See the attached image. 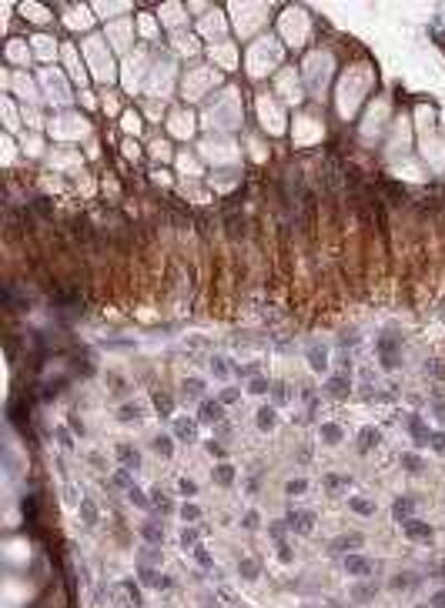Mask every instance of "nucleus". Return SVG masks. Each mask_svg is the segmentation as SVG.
I'll use <instances>...</instances> for the list:
<instances>
[{
  "instance_id": "12",
  "label": "nucleus",
  "mask_w": 445,
  "mask_h": 608,
  "mask_svg": "<svg viewBox=\"0 0 445 608\" xmlns=\"http://www.w3.org/2000/svg\"><path fill=\"white\" fill-rule=\"evenodd\" d=\"M375 445H379V431H375L372 425L362 428V431H359V448L369 451V448H375Z\"/></svg>"
},
{
  "instance_id": "3",
  "label": "nucleus",
  "mask_w": 445,
  "mask_h": 608,
  "mask_svg": "<svg viewBox=\"0 0 445 608\" xmlns=\"http://www.w3.org/2000/svg\"><path fill=\"white\" fill-rule=\"evenodd\" d=\"M198 421L201 425H221L225 421V405L218 398H205L198 405Z\"/></svg>"
},
{
  "instance_id": "20",
  "label": "nucleus",
  "mask_w": 445,
  "mask_h": 608,
  "mask_svg": "<svg viewBox=\"0 0 445 608\" xmlns=\"http://www.w3.org/2000/svg\"><path fill=\"white\" fill-rule=\"evenodd\" d=\"M425 375H432L435 381H445V365L442 361H425Z\"/></svg>"
},
{
  "instance_id": "18",
  "label": "nucleus",
  "mask_w": 445,
  "mask_h": 608,
  "mask_svg": "<svg viewBox=\"0 0 445 608\" xmlns=\"http://www.w3.org/2000/svg\"><path fill=\"white\" fill-rule=\"evenodd\" d=\"M154 408H158V411H161V415H164V418H168V415H171V411H174V401H171L168 395H161V391H158V395H154Z\"/></svg>"
},
{
  "instance_id": "6",
  "label": "nucleus",
  "mask_w": 445,
  "mask_h": 608,
  "mask_svg": "<svg viewBox=\"0 0 445 608\" xmlns=\"http://www.w3.org/2000/svg\"><path fill=\"white\" fill-rule=\"evenodd\" d=\"M208 365H211V375L221 378V381H228L231 375H235V368H231V361L225 355H211Z\"/></svg>"
},
{
  "instance_id": "16",
  "label": "nucleus",
  "mask_w": 445,
  "mask_h": 608,
  "mask_svg": "<svg viewBox=\"0 0 445 608\" xmlns=\"http://www.w3.org/2000/svg\"><path fill=\"white\" fill-rule=\"evenodd\" d=\"M429 408H432L435 421H439V425H445V398L442 395H432L429 398Z\"/></svg>"
},
{
  "instance_id": "34",
  "label": "nucleus",
  "mask_w": 445,
  "mask_h": 608,
  "mask_svg": "<svg viewBox=\"0 0 445 608\" xmlns=\"http://www.w3.org/2000/svg\"><path fill=\"white\" fill-rule=\"evenodd\" d=\"M181 492H185V495H195V482H188V478H185V482H181Z\"/></svg>"
},
{
  "instance_id": "23",
  "label": "nucleus",
  "mask_w": 445,
  "mask_h": 608,
  "mask_svg": "<svg viewBox=\"0 0 445 608\" xmlns=\"http://www.w3.org/2000/svg\"><path fill=\"white\" fill-rule=\"evenodd\" d=\"M348 505H352V512H355V515H372V512H375L372 502H365V498H352V502H348Z\"/></svg>"
},
{
  "instance_id": "32",
  "label": "nucleus",
  "mask_w": 445,
  "mask_h": 608,
  "mask_svg": "<svg viewBox=\"0 0 445 608\" xmlns=\"http://www.w3.org/2000/svg\"><path fill=\"white\" fill-rule=\"evenodd\" d=\"M432 448L439 451V455H445V435H432Z\"/></svg>"
},
{
  "instance_id": "11",
  "label": "nucleus",
  "mask_w": 445,
  "mask_h": 608,
  "mask_svg": "<svg viewBox=\"0 0 445 608\" xmlns=\"http://www.w3.org/2000/svg\"><path fill=\"white\" fill-rule=\"evenodd\" d=\"M322 441H328V445H338V441H342V425H338V421H328V425H322Z\"/></svg>"
},
{
  "instance_id": "25",
  "label": "nucleus",
  "mask_w": 445,
  "mask_h": 608,
  "mask_svg": "<svg viewBox=\"0 0 445 608\" xmlns=\"http://www.w3.org/2000/svg\"><path fill=\"white\" fill-rule=\"evenodd\" d=\"M121 462L128 465V468H131V465L138 468V465H141V458H138V451H134V448H121Z\"/></svg>"
},
{
  "instance_id": "5",
  "label": "nucleus",
  "mask_w": 445,
  "mask_h": 608,
  "mask_svg": "<svg viewBox=\"0 0 445 608\" xmlns=\"http://www.w3.org/2000/svg\"><path fill=\"white\" fill-rule=\"evenodd\" d=\"M409 431H412L415 445H432V435H435V431L425 425L422 415H412V418H409Z\"/></svg>"
},
{
  "instance_id": "14",
  "label": "nucleus",
  "mask_w": 445,
  "mask_h": 608,
  "mask_svg": "<svg viewBox=\"0 0 445 608\" xmlns=\"http://www.w3.org/2000/svg\"><path fill=\"white\" fill-rule=\"evenodd\" d=\"M272 398H275V405H288V401H292V391H288L285 381H275V385H272Z\"/></svg>"
},
{
  "instance_id": "21",
  "label": "nucleus",
  "mask_w": 445,
  "mask_h": 608,
  "mask_svg": "<svg viewBox=\"0 0 445 608\" xmlns=\"http://www.w3.org/2000/svg\"><path fill=\"white\" fill-rule=\"evenodd\" d=\"M215 478H218V485H231V482H235V468H231V465H218Z\"/></svg>"
},
{
  "instance_id": "10",
  "label": "nucleus",
  "mask_w": 445,
  "mask_h": 608,
  "mask_svg": "<svg viewBox=\"0 0 445 608\" xmlns=\"http://www.w3.org/2000/svg\"><path fill=\"white\" fill-rule=\"evenodd\" d=\"M181 391H185V395H191V398H198V401H205V381H198V378H185Z\"/></svg>"
},
{
  "instance_id": "4",
  "label": "nucleus",
  "mask_w": 445,
  "mask_h": 608,
  "mask_svg": "<svg viewBox=\"0 0 445 608\" xmlns=\"http://www.w3.org/2000/svg\"><path fill=\"white\" fill-rule=\"evenodd\" d=\"M305 358H308V368L318 371V375H322V371H332V355H328V348H322V345H308Z\"/></svg>"
},
{
  "instance_id": "28",
  "label": "nucleus",
  "mask_w": 445,
  "mask_h": 608,
  "mask_svg": "<svg viewBox=\"0 0 445 608\" xmlns=\"http://www.w3.org/2000/svg\"><path fill=\"white\" fill-rule=\"evenodd\" d=\"M402 465L409 468V472H419V468H422V462H419V458H415V455H405V458H402Z\"/></svg>"
},
{
  "instance_id": "2",
  "label": "nucleus",
  "mask_w": 445,
  "mask_h": 608,
  "mask_svg": "<svg viewBox=\"0 0 445 608\" xmlns=\"http://www.w3.org/2000/svg\"><path fill=\"white\" fill-rule=\"evenodd\" d=\"M325 391L338 401L348 398L352 395V375H348V371H332V375L325 378Z\"/></svg>"
},
{
  "instance_id": "19",
  "label": "nucleus",
  "mask_w": 445,
  "mask_h": 608,
  "mask_svg": "<svg viewBox=\"0 0 445 608\" xmlns=\"http://www.w3.org/2000/svg\"><path fill=\"white\" fill-rule=\"evenodd\" d=\"M392 512H395V518H399V522H402V518H409L412 515V498H399Z\"/></svg>"
},
{
  "instance_id": "26",
  "label": "nucleus",
  "mask_w": 445,
  "mask_h": 608,
  "mask_svg": "<svg viewBox=\"0 0 445 608\" xmlns=\"http://www.w3.org/2000/svg\"><path fill=\"white\" fill-rule=\"evenodd\" d=\"M412 582H415L412 575H395L392 578V588H412Z\"/></svg>"
},
{
  "instance_id": "9",
  "label": "nucleus",
  "mask_w": 445,
  "mask_h": 608,
  "mask_svg": "<svg viewBox=\"0 0 445 608\" xmlns=\"http://www.w3.org/2000/svg\"><path fill=\"white\" fill-rule=\"evenodd\" d=\"M405 532H409L412 542H432V528L422 525V522H409L405 525Z\"/></svg>"
},
{
  "instance_id": "8",
  "label": "nucleus",
  "mask_w": 445,
  "mask_h": 608,
  "mask_svg": "<svg viewBox=\"0 0 445 608\" xmlns=\"http://www.w3.org/2000/svg\"><path fill=\"white\" fill-rule=\"evenodd\" d=\"M195 431L198 425L191 418H174V438L178 441H195Z\"/></svg>"
},
{
  "instance_id": "1",
  "label": "nucleus",
  "mask_w": 445,
  "mask_h": 608,
  "mask_svg": "<svg viewBox=\"0 0 445 608\" xmlns=\"http://www.w3.org/2000/svg\"><path fill=\"white\" fill-rule=\"evenodd\" d=\"M375 355H379V365L385 371H395L402 365V338L395 331H382L379 345H375Z\"/></svg>"
},
{
  "instance_id": "7",
  "label": "nucleus",
  "mask_w": 445,
  "mask_h": 608,
  "mask_svg": "<svg viewBox=\"0 0 445 608\" xmlns=\"http://www.w3.org/2000/svg\"><path fill=\"white\" fill-rule=\"evenodd\" d=\"M255 421H258V431H275V428H278V411L268 408V405H261L258 415H255Z\"/></svg>"
},
{
  "instance_id": "13",
  "label": "nucleus",
  "mask_w": 445,
  "mask_h": 608,
  "mask_svg": "<svg viewBox=\"0 0 445 608\" xmlns=\"http://www.w3.org/2000/svg\"><path fill=\"white\" fill-rule=\"evenodd\" d=\"M345 568H348V572H352V575H365V572H369V558H359V555H352V558H348V562H345Z\"/></svg>"
},
{
  "instance_id": "35",
  "label": "nucleus",
  "mask_w": 445,
  "mask_h": 608,
  "mask_svg": "<svg viewBox=\"0 0 445 608\" xmlns=\"http://www.w3.org/2000/svg\"><path fill=\"white\" fill-rule=\"evenodd\" d=\"M181 545H185V548L195 545V532H185V535H181Z\"/></svg>"
},
{
  "instance_id": "30",
  "label": "nucleus",
  "mask_w": 445,
  "mask_h": 608,
  "mask_svg": "<svg viewBox=\"0 0 445 608\" xmlns=\"http://www.w3.org/2000/svg\"><path fill=\"white\" fill-rule=\"evenodd\" d=\"M285 492H288V495H302V492H305V482H288Z\"/></svg>"
},
{
  "instance_id": "22",
  "label": "nucleus",
  "mask_w": 445,
  "mask_h": 608,
  "mask_svg": "<svg viewBox=\"0 0 445 608\" xmlns=\"http://www.w3.org/2000/svg\"><path fill=\"white\" fill-rule=\"evenodd\" d=\"M118 418H121V421H138V418H141V408H138V405H121V408H118Z\"/></svg>"
},
{
  "instance_id": "29",
  "label": "nucleus",
  "mask_w": 445,
  "mask_h": 608,
  "mask_svg": "<svg viewBox=\"0 0 445 608\" xmlns=\"http://www.w3.org/2000/svg\"><path fill=\"white\" fill-rule=\"evenodd\" d=\"M181 518H185V522H195V518H198V508H195V505H185V508H181Z\"/></svg>"
},
{
  "instance_id": "24",
  "label": "nucleus",
  "mask_w": 445,
  "mask_h": 608,
  "mask_svg": "<svg viewBox=\"0 0 445 608\" xmlns=\"http://www.w3.org/2000/svg\"><path fill=\"white\" fill-rule=\"evenodd\" d=\"M154 451H158L161 458H168V455H171V438H168V435H158V438H154Z\"/></svg>"
},
{
  "instance_id": "33",
  "label": "nucleus",
  "mask_w": 445,
  "mask_h": 608,
  "mask_svg": "<svg viewBox=\"0 0 445 608\" xmlns=\"http://www.w3.org/2000/svg\"><path fill=\"white\" fill-rule=\"evenodd\" d=\"M352 545H359V538H338L335 548H352Z\"/></svg>"
},
{
  "instance_id": "15",
  "label": "nucleus",
  "mask_w": 445,
  "mask_h": 608,
  "mask_svg": "<svg viewBox=\"0 0 445 608\" xmlns=\"http://www.w3.org/2000/svg\"><path fill=\"white\" fill-rule=\"evenodd\" d=\"M218 401H221V405H238V401H241V388H235V385H228V388H221V395H218Z\"/></svg>"
},
{
  "instance_id": "17",
  "label": "nucleus",
  "mask_w": 445,
  "mask_h": 608,
  "mask_svg": "<svg viewBox=\"0 0 445 608\" xmlns=\"http://www.w3.org/2000/svg\"><path fill=\"white\" fill-rule=\"evenodd\" d=\"M245 391H248V395H268V391H272V385H268L265 378H251Z\"/></svg>"
},
{
  "instance_id": "27",
  "label": "nucleus",
  "mask_w": 445,
  "mask_h": 608,
  "mask_svg": "<svg viewBox=\"0 0 445 608\" xmlns=\"http://www.w3.org/2000/svg\"><path fill=\"white\" fill-rule=\"evenodd\" d=\"M205 448H208V455H211V458H225V448H221L218 441H208Z\"/></svg>"
},
{
  "instance_id": "31",
  "label": "nucleus",
  "mask_w": 445,
  "mask_h": 608,
  "mask_svg": "<svg viewBox=\"0 0 445 608\" xmlns=\"http://www.w3.org/2000/svg\"><path fill=\"white\" fill-rule=\"evenodd\" d=\"M325 485H328V488H342V485H345V478H342V475H328V478H325Z\"/></svg>"
}]
</instances>
